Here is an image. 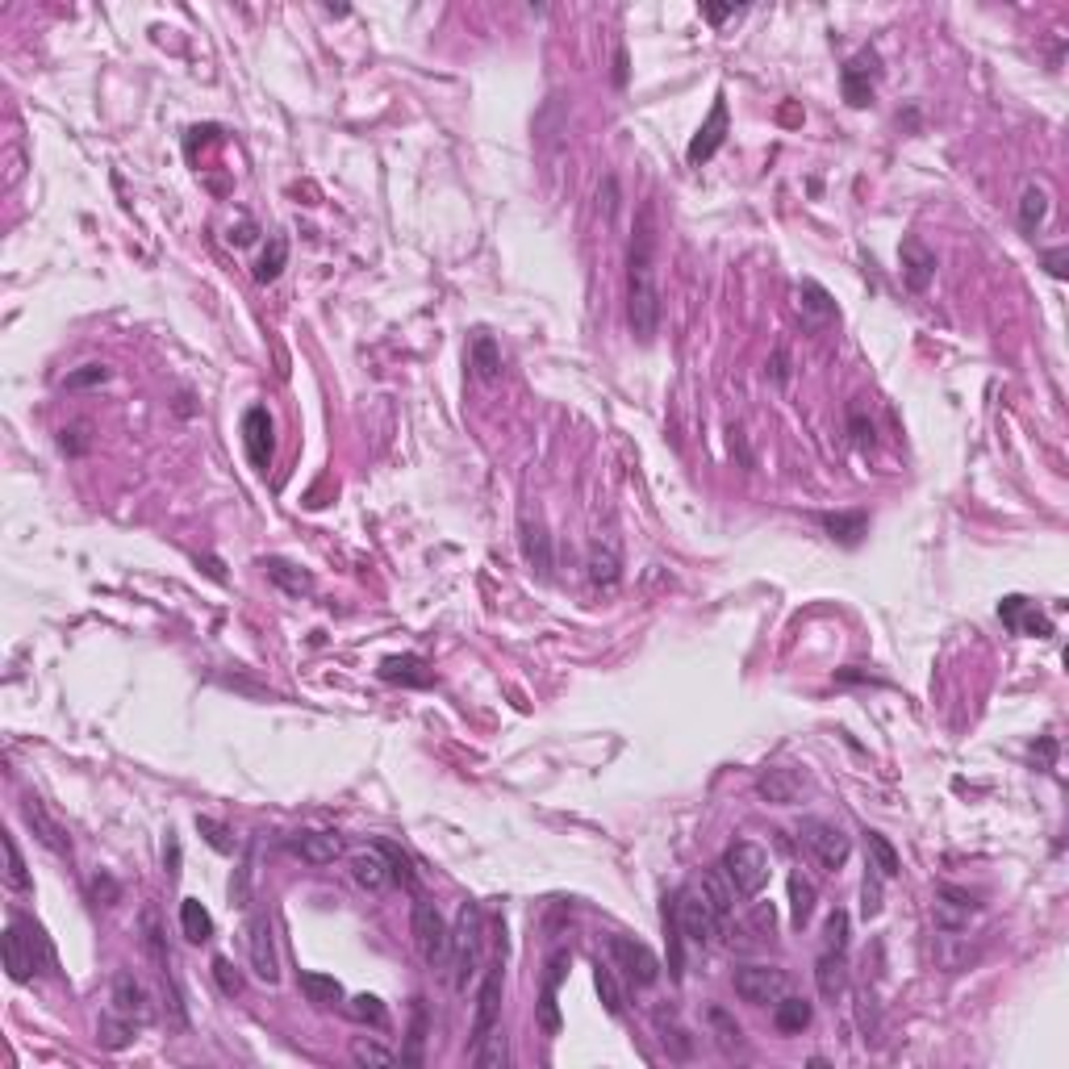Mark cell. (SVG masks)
Listing matches in <instances>:
<instances>
[{"mask_svg": "<svg viewBox=\"0 0 1069 1069\" xmlns=\"http://www.w3.org/2000/svg\"><path fill=\"white\" fill-rule=\"evenodd\" d=\"M652 251H656V213L652 205H644L635 222L631 259H627V314H631V330L639 343H652L660 326V289H656Z\"/></svg>", "mask_w": 1069, "mask_h": 1069, "instance_id": "cell-1", "label": "cell"}, {"mask_svg": "<svg viewBox=\"0 0 1069 1069\" xmlns=\"http://www.w3.org/2000/svg\"><path fill=\"white\" fill-rule=\"evenodd\" d=\"M0 953H5V969H9L13 982H30L34 973L55 965V953H51V944H46L42 928H30V919H21V915L5 928V936H0Z\"/></svg>", "mask_w": 1069, "mask_h": 1069, "instance_id": "cell-2", "label": "cell"}, {"mask_svg": "<svg viewBox=\"0 0 1069 1069\" xmlns=\"http://www.w3.org/2000/svg\"><path fill=\"white\" fill-rule=\"evenodd\" d=\"M481 907L477 902H464L460 915H456V928H451V982L456 990H464L472 978H477V965H481Z\"/></svg>", "mask_w": 1069, "mask_h": 1069, "instance_id": "cell-3", "label": "cell"}, {"mask_svg": "<svg viewBox=\"0 0 1069 1069\" xmlns=\"http://www.w3.org/2000/svg\"><path fill=\"white\" fill-rule=\"evenodd\" d=\"M723 877L731 882L735 894H744V898H756L760 890L769 886V852L752 844V840H735L727 852H723Z\"/></svg>", "mask_w": 1069, "mask_h": 1069, "instance_id": "cell-4", "label": "cell"}, {"mask_svg": "<svg viewBox=\"0 0 1069 1069\" xmlns=\"http://www.w3.org/2000/svg\"><path fill=\"white\" fill-rule=\"evenodd\" d=\"M410 932H414V944H418V953H422L426 965L431 969H447L451 965V928H447V919L439 915L435 902H426V898L414 902Z\"/></svg>", "mask_w": 1069, "mask_h": 1069, "instance_id": "cell-5", "label": "cell"}, {"mask_svg": "<svg viewBox=\"0 0 1069 1069\" xmlns=\"http://www.w3.org/2000/svg\"><path fill=\"white\" fill-rule=\"evenodd\" d=\"M798 840H802V848L815 857V865L827 869V873H840L844 861H848V852H852V844H848V836H844V827H840V823H831V819H802V823H798Z\"/></svg>", "mask_w": 1069, "mask_h": 1069, "instance_id": "cell-6", "label": "cell"}, {"mask_svg": "<svg viewBox=\"0 0 1069 1069\" xmlns=\"http://www.w3.org/2000/svg\"><path fill=\"white\" fill-rule=\"evenodd\" d=\"M673 898H677V923H681V936L690 940V944L710 948V944H715V936H723L719 919H715V911L706 907V898H702L698 886L681 890V894H673Z\"/></svg>", "mask_w": 1069, "mask_h": 1069, "instance_id": "cell-7", "label": "cell"}, {"mask_svg": "<svg viewBox=\"0 0 1069 1069\" xmlns=\"http://www.w3.org/2000/svg\"><path fill=\"white\" fill-rule=\"evenodd\" d=\"M606 948H610V957H614V969L627 973V982H635V986H656L660 982V969L664 965H660V957L652 953L648 944H639L631 936H610Z\"/></svg>", "mask_w": 1069, "mask_h": 1069, "instance_id": "cell-8", "label": "cell"}, {"mask_svg": "<svg viewBox=\"0 0 1069 1069\" xmlns=\"http://www.w3.org/2000/svg\"><path fill=\"white\" fill-rule=\"evenodd\" d=\"M786 990H790V978H786V969H777V965H744V969H735V994H740L744 1003H752V1007H769Z\"/></svg>", "mask_w": 1069, "mask_h": 1069, "instance_id": "cell-9", "label": "cell"}, {"mask_svg": "<svg viewBox=\"0 0 1069 1069\" xmlns=\"http://www.w3.org/2000/svg\"><path fill=\"white\" fill-rule=\"evenodd\" d=\"M877 76H882V59H877V51H857L844 71H840V88H844V101L852 109H865L873 101V88H877Z\"/></svg>", "mask_w": 1069, "mask_h": 1069, "instance_id": "cell-10", "label": "cell"}, {"mask_svg": "<svg viewBox=\"0 0 1069 1069\" xmlns=\"http://www.w3.org/2000/svg\"><path fill=\"white\" fill-rule=\"evenodd\" d=\"M247 953H251V969L259 982H276L280 978V957H276V936H272V923L268 915H251L247 923Z\"/></svg>", "mask_w": 1069, "mask_h": 1069, "instance_id": "cell-11", "label": "cell"}, {"mask_svg": "<svg viewBox=\"0 0 1069 1069\" xmlns=\"http://www.w3.org/2000/svg\"><path fill=\"white\" fill-rule=\"evenodd\" d=\"M497 1015H502V961H493L485 969V982L477 990V1019H472V1049L497 1028Z\"/></svg>", "mask_w": 1069, "mask_h": 1069, "instance_id": "cell-12", "label": "cell"}, {"mask_svg": "<svg viewBox=\"0 0 1069 1069\" xmlns=\"http://www.w3.org/2000/svg\"><path fill=\"white\" fill-rule=\"evenodd\" d=\"M243 447H247V460H251L255 472H268L272 468L276 439H272V414L264 406H251L243 414Z\"/></svg>", "mask_w": 1069, "mask_h": 1069, "instance_id": "cell-13", "label": "cell"}, {"mask_svg": "<svg viewBox=\"0 0 1069 1069\" xmlns=\"http://www.w3.org/2000/svg\"><path fill=\"white\" fill-rule=\"evenodd\" d=\"M113 1011H117V1015H126V1019H134L138 1028H142V1024H151V1019H155L151 994H147V986H142L130 969H122V973H117V978H113Z\"/></svg>", "mask_w": 1069, "mask_h": 1069, "instance_id": "cell-14", "label": "cell"}, {"mask_svg": "<svg viewBox=\"0 0 1069 1069\" xmlns=\"http://www.w3.org/2000/svg\"><path fill=\"white\" fill-rule=\"evenodd\" d=\"M898 259H902V284H907L911 293H923L932 284V276H936V251L923 243V239H902V247H898Z\"/></svg>", "mask_w": 1069, "mask_h": 1069, "instance_id": "cell-15", "label": "cell"}, {"mask_svg": "<svg viewBox=\"0 0 1069 1069\" xmlns=\"http://www.w3.org/2000/svg\"><path fill=\"white\" fill-rule=\"evenodd\" d=\"M999 619H1003V627H1011L1015 635H1036V639L1053 635V619H1049V614H1040L1028 598H1019V593H1011V598L999 602Z\"/></svg>", "mask_w": 1069, "mask_h": 1069, "instance_id": "cell-16", "label": "cell"}, {"mask_svg": "<svg viewBox=\"0 0 1069 1069\" xmlns=\"http://www.w3.org/2000/svg\"><path fill=\"white\" fill-rule=\"evenodd\" d=\"M723 138H727V97L719 92L715 105H710V117L698 126V134L690 142V163H694V168H702V163L723 147Z\"/></svg>", "mask_w": 1069, "mask_h": 1069, "instance_id": "cell-17", "label": "cell"}, {"mask_svg": "<svg viewBox=\"0 0 1069 1069\" xmlns=\"http://www.w3.org/2000/svg\"><path fill=\"white\" fill-rule=\"evenodd\" d=\"M351 877L360 882L368 894H380V890H389L397 877H393V861H389V852L385 848H368V852H355L351 857Z\"/></svg>", "mask_w": 1069, "mask_h": 1069, "instance_id": "cell-18", "label": "cell"}, {"mask_svg": "<svg viewBox=\"0 0 1069 1069\" xmlns=\"http://www.w3.org/2000/svg\"><path fill=\"white\" fill-rule=\"evenodd\" d=\"M969 915H978V898L961 886H940L936 890V928L944 932H961Z\"/></svg>", "mask_w": 1069, "mask_h": 1069, "instance_id": "cell-19", "label": "cell"}, {"mask_svg": "<svg viewBox=\"0 0 1069 1069\" xmlns=\"http://www.w3.org/2000/svg\"><path fill=\"white\" fill-rule=\"evenodd\" d=\"M138 940H142V953L151 957L159 978H172V953H168V936L159 928V911L155 907H142L138 915Z\"/></svg>", "mask_w": 1069, "mask_h": 1069, "instance_id": "cell-20", "label": "cell"}, {"mask_svg": "<svg viewBox=\"0 0 1069 1069\" xmlns=\"http://www.w3.org/2000/svg\"><path fill=\"white\" fill-rule=\"evenodd\" d=\"M522 556H527V564L535 568V573L548 581L552 577V535L548 527H543L539 518L531 514H522Z\"/></svg>", "mask_w": 1069, "mask_h": 1069, "instance_id": "cell-21", "label": "cell"}, {"mask_svg": "<svg viewBox=\"0 0 1069 1069\" xmlns=\"http://www.w3.org/2000/svg\"><path fill=\"white\" fill-rule=\"evenodd\" d=\"M756 790H760V798L773 802V806H794L802 798V790H806V781L794 769H765V773L756 777Z\"/></svg>", "mask_w": 1069, "mask_h": 1069, "instance_id": "cell-22", "label": "cell"}, {"mask_svg": "<svg viewBox=\"0 0 1069 1069\" xmlns=\"http://www.w3.org/2000/svg\"><path fill=\"white\" fill-rule=\"evenodd\" d=\"M21 815H26V823L34 827V836H38L46 848L59 852V857H71V840L63 836V827L42 811V802H38V798H26V802H21Z\"/></svg>", "mask_w": 1069, "mask_h": 1069, "instance_id": "cell-23", "label": "cell"}, {"mask_svg": "<svg viewBox=\"0 0 1069 1069\" xmlns=\"http://www.w3.org/2000/svg\"><path fill=\"white\" fill-rule=\"evenodd\" d=\"M698 890H702V898H706V907L715 911L719 928L727 932V928H731V907H735V890H731V882H727V877H723V869H710V873H702Z\"/></svg>", "mask_w": 1069, "mask_h": 1069, "instance_id": "cell-24", "label": "cell"}, {"mask_svg": "<svg viewBox=\"0 0 1069 1069\" xmlns=\"http://www.w3.org/2000/svg\"><path fill=\"white\" fill-rule=\"evenodd\" d=\"M293 852L310 865H330L343 852V836H335V831H301V840H293Z\"/></svg>", "mask_w": 1069, "mask_h": 1069, "instance_id": "cell-25", "label": "cell"}, {"mask_svg": "<svg viewBox=\"0 0 1069 1069\" xmlns=\"http://www.w3.org/2000/svg\"><path fill=\"white\" fill-rule=\"evenodd\" d=\"M585 568H589V581L598 585V589H614L619 585V577H623V560H619V552L610 548V543H589V560H585Z\"/></svg>", "mask_w": 1069, "mask_h": 1069, "instance_id": "cell-26", "label": "cell"}, {"mask_svg": "<svg viewBox=\"0 0 1069 1069\" xmlns=\"http://www.w3.org/2000/svg\"><path fill=\"white\" fill-rule=\"evenodd\" d=\"M656 1032H660V1044L669 1049L673 1061H690L694 1057V1036L677 1024V1011H656Z\"/></svg>", "mask_w": 1069, "mask_h": 1069, "instance_id": "cell-27", "label": "cell"}, {"mask_svg": "<svg viewBox=\"0 0 1069 1069\" xmlns=\"http://www.w3.org/2000/svg\"><path fill=\"white\" fill-rule=\"evenodd\" d=\"M264 568H268V581L280 593H289V598H305V593H314V577L305 573V568H297L289 560H264Z\"/></svg>", "mask_w": 1069, "mask_h": 1069, "instance_id": "cell-28", "label": "cell"}, {"mask_svg": "<svg viewBox=\"0 0 1069 1069\" xmlns=\"http://www.w3.org/2000/svg\"><path fill=\"white\" fill-rule=\"evenodd\" d=\"M811 1003L806 999H794V994H781V999L773 1003V1024H777V1032H786V1036H798V1032H806L811 1028Z\"/></svg>", "mask_w": 1069, "mask_h": 1069, "instance_id": "cell-29", "label": "cell"}, {"mask_svg": "<svg viewBox=\"0 0 1069 1069\" xmlns=\"http://www.w3.org/2000/svg\"><path fill=\"white\" fill-rule=\"evenodd\" d=\"M815 982H819L823 999H840V994L848 990V961H844V953H823L815 961Z\"/></svg>", "mask_w": 1069, "mask_h": 1069, "instance_id": "cell-30", "label": "cell"}, {"mask_svg": "<svg viewBox=\"0 0 1069 1069\" xmlns=\"http://www.w3.org/2000/svg\"><path fill=\"white\" fill-rule=\"evenodd\" d=\"M819 522H823V531L831 539L844 543V548H857V543L869 535V518L861 510H852V514H823Z\"/></svg>", "mask_w": 1069, "mask_h": 1069, "instance_id": "cell-31", "label": "cell"}, {"mask_svg": "<svg viewBox=\"0 0 1069 1069\" xmlns=\"http://www.w3.org/2000/svg\"><path fill=\"white\" fill-rule=\"evenodd\" d=\"M380 677L393 685H431V669L422 656H389L380 664Z\"/></svg>", "mask_w": 1069, "mask_h": 1069, "instance_id": "cell-32", "label": "cell"}, {"mask_svg": "<svg viewBox=\"0 0 1069 1069\" xmlns=\"http://www.w3.org/2000/svg\"><path fill=\"white\" fill-rule=\"evenodd\" d=\"M865 852H869V869H877L890 882V877L902 873V857H898V848L882 836V831H865Z\"/></svg>", "mask_w": 1069, "mask_h": 1069, "instance_id": "cell-33", "label": "cell"}, {"mask_svg": "<svg viewBox=\"0 0 1069 1069\" xmlns=\"http://www.w3.org/2000/svg\"><path fill=\"white\" fill-rule=\"evenodd\" d=\"M134 1019H126V1015H117V1011H105L101 1019H97V1040H101V1049H109V1053H122L126 1044L134 1040Z\"/></svg>", "mask_w": 1069, "mask_h": 1069, "instance_id": "cell-34", "label": "cell"}, {"mask_svg": "<svg viewBox=\"0 0 1069 1069\" xmlns=\"http://www.w3.org/2000/svg\"><path fill=\"white\" fill-rule=\"evenodd\" d=\"M297 986H301V994L305 999H310L314 1007H335L339 999H343V986L330 978V973H314V969H305L301 978H297Z\"/></svg>", "mask_w": 1069, "mask_h": 1069, "instance_id": "cell-35", "label": "cell"}, {"mask_svg": "<svg viewBox=\"0 0 1069 1069\" xmlns=\"http://www.w3.org/2000/svg\"><path fill=\"white\" fill-rule=\"evenodd\" d=\"M180 932L188 944H205L213 936V915L201 907L197 898H184L180 902Z\"/></svg>", "mask_w": 1069, "mask_h": 1069, "instance_id": "cell-36", "label": "cell"}, {"mask_svg": "<svg viewBox=\"0 0 1069 1069\" xmlns=\"http://www.w3.org/2000/svg\"><path fill=\"white\" fill-rule=\"evenodd\" d=\"M468 360H472V368H477V376L489 380V385H493L497 376H502V351H497V343H493L489 335H477V339H472Z\"/></svg>", "mask_w": 1069, "mask_h": 1069, "instance_id": "cell-37", "label": "cell"}, {"mask_svg": "<svg viewBox=\"0 0 1069 1069\" xmlns=\"http://www.w3.org/2000/svg\"><path fill=\"white\" fill-rule=\"evenodd\" d=\"M1044 218H1049V193L1040 184H1028L1019 197V226H1024V234H1036Z\"/></svg>", "mask_w": 1069, "mask_h": 1069, "instance_id": "cell-38", "label": "cell"}, {"mask_svg": "<svg viewBox=\"0 0 1069 1069\" xmlns=\"http://www.w3.org/2000/svg\"><path fill=\"white\" fill-rule=\"evenodd\" d=\"M815 915V886L806 882L802 873H790V919H794V928H806Z\"/></svg>", "mask_w": 1069, "mask_h": 1069, "instance_id": "cell-39", "label": "cell"}, {"mask_svg": "<svg viewBox=\"0 0 1069 1069\" xmlns=\"http://www.w3.org/2000/svg\"><path fill=\"white\" fill-rule=\"evenodd\" d=\"M426 1028H431V1019H426V1003L414 999V1019H410V1036H406V1049H401V1061L406 1065H422L426 1061Z\"/></svg>", "mask_w": 1069, "mask_h": 1069, "instance_id": "cell-40", "label": "cell"}, {"mask_svg": "<svg viewBox=\"0 0 1069 1069\" xmlns=\"http://www.w3.org/2000/svg\"><path fill=\"white\" fill-rule=\"evenodd\" d=\"M593 986H598V999L610 1015H623V986L614 978V965H593Z\"/></svg>", "mask_w": 1069, "mask_h": 1069, "instance_id": "cell-41", "label": "cell"}, {"mask_svg": "<svg viewBox=\"0 0 1069 1069\" xmlns=\"http://www.w3.org/2000/svg\"><path fill=\"white\" fill-rule=\"evenodd\" d=\"M284 264H289V243H284L280 234H276V239L268 243V251L259 255V264H255V280H259V284H272V280L284 272Z\"/></svg>", "mask_w": 1069, "mask_h": 1069, "instance_id": "cell-42", "label": "cell"}, {"mask_svg": "<svg viewBox=\"0 0 1069 1069\" xmlns=\"http://www.w3.org/2000/svg\"><path fill=\"white\" fill-rule=\"evenodd\" d=\"M506 1057H510V1049H506L502 1028H493V1032L477 1044V1049H472V1061H477V1069H502Z\"/></svg>", "mask_w": 1069, "mask_h": 1069, "instance_id": "cell-43", "label": "cell"}, {"mask_svg": "<svg viewBox=\"0 0 1069 1069\" xmlns=\"http://www.w3.org/2000/svg\"><path fill=\"white\" fill-rule=\"evenodd\" d=\"M347 1015L355 1019V1024H372V1028L389 1024V1011H385V1003H380L376 994H355V999L347 1003Z\"/></svg>", "mask_w": 1069, "mask_h": 1069, "instance_id": "cell-44", "label": "cell"}, {"mask_svg": "<svg viewBox=\"0 0 1069 1069\" xmlns=\"http://www.w3.org/2000/svg\"><path fill=\"white\" fill-rule=\"evenodd\" d=\"M5 882H9V890H17V894H30V890H34L30 869H26V861H21V852H17V840H13V836H5Z\"/></svg>", "mask_w": 1069, "mask_h": 1069, "instance_id": "cell-45", "label": "cell"}, {"mask_svg": "<svg viewBox=\"0 0 1069 1069\" xmlns=\"http://www.w3.org/2000/svg\"><path fill=\"white\" fill-rule=\"evenodd\" d=\"M351 1061L355 1065H368V1069H385V1065H393V1049H385L380 1040L360 1036V1040L351 1044Z\"/></svg>", "mask_w": 1069, "mask_h": 1069, "instance_id": "cell-46", "label": "cell"}, {"mask_svg": "<svg viewBox=\"0 0 1069 1069\" xmlns=\"http://www.w3.org/2000/svg\"><path fill=\"white\" fill-rule=\"evenodd\" d=\"M706 1019H710V1028H715V1040H719V1049H723V1053H735V1049H740V1024H735V1019H731L723 1007H710Z\"/></svg>", "mask_w": 1069, "mask_h": 1069, "instance_id": "cell-47", "label": "cell"}, {"mask_svg": "<svg viewBox=\"0 0 1069 1069\" xmlns=\"http://www.w3.org/2000/svg\"><path fill=\"white\" fill-rule=\"evenodd\" d=\"M848 948V911H831L823 923V953H844Z\"/></svg>", "mask_w": 1069, "mask_h": 1069, "instance_id": "cell-48", "label": "cell"}, {"mask_svg": "<svg viewBox=\"0 0 1069 1069\" xmlns=\"http://www.w3.org/2000/svg\"><path fill=\"white\" fill-rule=\"evenodd\" d=\"M882 882H886V877L877 873V869L865 873V882H861V915H865V919H877V915H882Z\"/></svg>", "mask_w": 1069, "mask_h": 1069, "instance_id": "cell-49", "label": "cell"}, {"mask_svg": "<svg viewBox=\"0 0 1069 1069\" xmlns=\"http://www.w3.org/2000/svg\"><path fill=\"white\" fill-rule=\"evenodd\" d=\"M105 380H109V368L105 364H84V368H76V372L63 380V389H71V393H76V389H101Z\"/></svg>", "mask_w": 1069, "mask_h": 1069, "instance_id": "cell-50", "label": "cell"}, {"mask_svg": "<svg viewBox=\"0 0 1069 1069\" xmlns=\"http://www.w3.org/2000/svg\"><path fill=\"white\" fill-rule=\"evenodd\" d=\"M213 978H218V986H222V994H226V999H234V994H243V973L234 969V961H230V957H213Z\"/></svg>", "mask_w": 1069, "mask_h": 1069, "instance_id": "cell-51", "label": "cell"}, {"mask_svg": "<svg viewBox=\"0 0 1069 1069\" xmlns=\"http://www.w3.org/2000/svg\"><path fill=\"white\" fill-rule=\"evenodd\" d=\"M197 831H201V836L209 840V848H213V852H226V857H230V852H234V840H230V831H226V827H222L218 819H209V815H197Z\"/></svg>", "mask_w": 1069, "mask_h": 1069, "instance_id": "cell-52", "label": "cell"}, {"mask_svg": "<svg viewBox=\"0 0 1069 1069\" xmlns=\"http://www.w3.org/2000/svg\"><path fill=\"white\" fill-rule=\"evenodd\" d=\"M848 435H852V443H857L861 451H869V447H873V422L865 418V410H861V406H852V410H848Z\"/></svg>", "mask_w": 1069, "mask_h": 1069, "instance_id": "cell-53", "label": "cell"}, {"mask_svg": "<svg viewBox=\"0 0 1069 1069\" xmlns=\"http://www.w3.org/2000/svg\"><path fill=\"white\" fill-rule=\"evenodd\" d=\"M88 443H92V439H88V422L63 426V431H59V447L67 451V456H84V451H88Z\"/></svg>", "mask_w": 1069, "mask_h": 1069, "instance_id": "cell-54", "label": "cell"}, {"mask_svg": "<svg viewBox=\"0 0 1069 1069\" xmlns=\"http://www.w3.org/2000/svg\"><path fill=\"white\" fill-rule=\"evenodd\" d=\"M802 297H806V310H811V314H819V318H831V314H836V305H831V297L819 289L815 280H802Z\"/></svg>", "mask_w": 1069, "mask_h": 1069, "instance_id": "cell-55", "label": "cell"}, {"mask_svg": "<svg viewBox=\"0 0 1069 1069\" xmlns=\"http://www.w3.org/2000/svg\"><path fill=\"white\" fill-rule=\"evenodd\" d=\"M230 898L239 902V907H251V861H243L239 873L230 877Z\"/></svg>", "mask_w": 1069, "mask_h": 1069, "instance_id": "cell-56", "label": "cell"}, {"mask_svg": "<svg viewBox=\"0 0 1069 1069\" xmlns=\"http://www.w3.org/2000/svg\"><path fill=\"white\" fill-rule=\"evenodd\" d=\"M92 890H97V898L105 902V907H113V902H117V894H122L109 873H97V877H92Z\"/></svg>", "mask_w": 1069, "mask_h": 1069, "instance_id": "cell-57", "label": "cell"}, {"mask_svg": "<svg viewBox=\"0 0 1069 1069\" xmlns=\"http://www.w3.org/2000/svg\"><path fill=\"white\" fill-rule=\"evenodd\" d=\"M163 865H168V877H180V840H176V831H168V844H163Z\"/></svg>", "mask_w": 1069, "mask_h": 1069, "instance_id": "cell-58", "label": "cell"}, {"mask_svg": "<svg viewBox=\"0 0 1069 1069\" xmlns=\"http://www.w3.org/2000/svg\"><path fill=\"white\" fill-rule=\"evenodd\" d=\"M255 234H259V230H255V222H251V218H243V222H239V230L230 226V234H226V239H230L234 247H247V243H255Z\"/></svg>", "mask_w": 1069, "mask_h": 1069, "instance_id": "cell-59", "label": "cell"}, {"mask_svg": "<svg viewBox=\"0 0 1069 1069\" xmlns=\"http://www.w3.org/2000/svg\"><path fill=\"white\" fill-rule=\"evenodd\" d=\"M1044 268H1049V276H1057V280H1065V251L1061 247H1053V251H1044Z\"/></svg>", "mask_w": 1069, "mask_h": 1069, "instance_id": "cell-60", "label": "cell"}, {"mask_svg": "<svg viewBox=\"0 0 1069 1069\" xmlns=\"http://www.w3.org/2000/svg\"><path fill=\"white\" fill-rule=\"evenodd\" d=\"M773 380H777V385H786V380H790V355H786V347H777V355H773Z\"/></svg>", "mask_w": 1069, "mask_h": 1069, "instance_id": "cell-61", "label": "cell"}, {"mask_svg": "<svg viewBox=\"0 0 1069 1069\" xmlns=\"http://www.w3.org/2000/svg\"><path fill=\"white\" fill-rule=\"evenodd\" d=\"M735 13H740L735 5H702V17L715 21V26H719V21H727V17H735Z\"/></svg>", "mask_w": 1069, "mask_h": 1069, "instance_id": "cell-62", "label": "cell"}, {"mask_svg": "<svg viewBox=\"0 0 1069 1069\" xmlns=\"http://www.w3.org/2000/svg\"><path fill=\"white\" fill-rule=\"evenodd\" d=\"M614 84H619V88L627 84V51H623V46L614 51Z\"/></svg>", "mask_w": 1069, "mask_h": 1069, "instance_id": "cell-63", "label": "cell"}, {"mask_svg": "<svg viewBox=\"0 0 1069 1069\" xmlns=\"http://www.w3.org/2000/svg\"><path fill=\"white\" fill-rule=\"evenodd\" d=\"M1032 756H1040V765H1053L1057 744H1053V740H1040V748H1032Z\"/></svg>", "mask_w": 1069, "mask_h": 1069, "instance_id": "cell-64", "label": "cell"}]
</instances>
